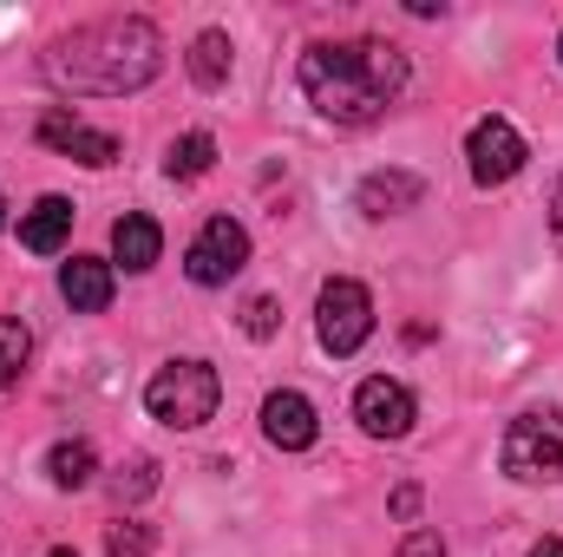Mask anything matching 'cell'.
I'll list each match as a JSON object with an SVG mask.
<instances>
[{
	"label": "cell",
	"mask_w": 563,
	"mask_h": 557,
	"mask_svg": "<svg viewBox=\"0 0 563 557\" xmlns=\"http://www.w3.org/2000/svg\"><path fill=\"white\" fill-rule=\"evenodd\" d=\"M40 144L59 151V157H79V164H92V171L119 164V139H112V132H92V125H86L79 112H66V106H53V112L40 119Z\"/></svg>",
	"instance_id": "9"
},
{
	"label": "cell",
	"mask_w": 563,
	"mask_h": 557,
	"mask_svg": "<svg viewBox=\"0 0 563 557\" xmlns=\"http://www.w3.org/2000/svg\"><path fill=\"white\" fill-rule=\"evenodd\" d=\"M59 295H66L79 315L112 308V263H99V256H73V263L59 270Z\"/></svg>",
	"instance_id": "12"
},
{
	"label": "cell",
	"mask_w": 563,
	"mask_h": 557,
	"mask_svg": "<svg viewBox=\"0 0 563 557\" xmlns=\"http://www.w3.org/2000/svg\"><path fill=\"white\" fill-rule=\"evenodd\" d=\"M263 433H269V446H282V452H308V446L321 439V414H314L308 394L276 387V394L263 401Z\"/></svg>",
	"instance_id": "10"
},
{
	"label": "cell",
	"mask_w": 563,
	"mask_h": 557,
	"mask_svg": "<svg viewBox=\"0 0 563 557\" xmlns=\"http://www.w3.org/2000/svg\"><path fill=\"white\" fill-rule=\"evenodd\" d=\"M407 53L387 40H314L301 53V92L334 125H374L407 92Z\"/></svg>",
	"instance_id": "1"
},
{
	"label": "cell",
	"mask_w": 563,
	"mask_h": 557,
	"mask_svg": "<svg viewBox=\"0 0 563 557\" xmlns=\"http://www.w3.org/2000/svg\"><path fill=\"white\" fill-rule=\"evenodd\" d=\"M151 525H139V518H119V525H106V557H151Z\"/></svg>",
	"instance_id": "20"
},
{
	"label": "cell",
	"mask_w": 563,
	"mask_h": 557,
	"mask_svg": "<svg viewBox=\"0 0 563 557\" xmlns=\"http://www.w3.org/2000/svg\"><path fill=\"white\" fill-rule=\"evenodd\" d=\"M157 250H164V230H157L144 210H125V217L112 223V256H119L132 276H144V270L157 263Z\"/></svg>",
	"instance_id": "14"
},
{
	"label": "cell",
	"mask_w": 563,
	"mask_h": 557,
	"mask_svg": "<svg viewBox=\"0 0 563 557\" xmlns=\"http://www.w3.org/2000/svg\"><path fill=\"white\" fill-rule=\"evenodd\" d=\"M394 518H420V485H400L394 492Z\"/></svg>",
	"instance_id": "23"
},
{
	"label": "cell",
	"mask_w": 563,
	"mask_h": 557,
	"mask_svg": "<svg viewBox=\"0 0 563 557\" xmlns=\"http://www.w3.org/2000/svg\"><path fill=\"white\" fill-rule=\"evenodd\" d=\"M157 73H164V33L139 13L92 20L46 53V79L79 99H125V92H144Z\"/></svg>",
	"instance_id": "2"
},
{
	"label": "cell",
	"mask_w": 563,
	"mask_h": 557,
	"mask_svg": "<svg viewBox=\"0 0 563 557\" xmlns=\"http://www.w3.org/2000/svg\"><path fill=\"white\" fill-rule=\"evenodd\" d=\"M420 197H426V177H413V171H374V177H361V190H354L361 217H400V210H413Z\"/></svg>",
	"instance_id": "11"
},
{
	"label": "cell",
	"mask_w": 563,
	"mask_h": 557,
	"mask_svg": "<svg viewBox=\"0 0 563 557\" xmlns=\"http://www.w3.org/2000/svg\"><path fill=\"white\" fill-rule=\"evenodd\" d=\"M243 328H250L256 341H269V335L282 328V308H276V295H256V302L243 308Z\"/></svg>",
	"instance_id": "21"
},
{
	"label": "cell",
	"mask_w": 563,
	"mask_h": 557,
	"mask_svg": "<svg viewBox=\"0 0 563 557\" xmlns=\"http://www.w3.org/2000/svg\"><path fill=\"white\" fill-rule=\"evenodd\" d=\"M0 223H7V197H0Z\"/></svg>",
	"instance_id": "27"
},
{
	"label": "cell",
	"mask_w": 563,
	"mask_h": 557,
	"mask_svg": "<svg viewBox=\"0 0 563 557\" xmlns=\"http://www.w3.org/2000/svg\"><path fill=\"white\" fill-rule=\"evenodd\" d=\"M394 557H445V538H439V532H413Z\"/></svg>",
	"instance_id": "22"
},
{
	"label": "cell",
	"mask_w": 563,
	"mask_h": 557,
	"mask_svg": "<svg viewBox=\"0 0 563 557\" xmlns=\"http://www.w3.org/2000/svg\"><path fill=\"white\" fill-rule=\"evenodd\" d=\"M210 164H217V139H210V132H184V139H170V151H164V171H170L177 184L203 177Z\"/></svg>",
	"instance_id": "16"
},
{
	"label": "cell",
	"mask_w": 563,
	"mask_h": 557,
	"mask_svg": "<svg viewBox=\"0 0 563 557\" xmlns=\"http://www.w3.org/2000/svg\"><path fill=\"white\" fill-rule=\"evenodd\" d=\"M558 59H563V40H558Z\"/></svg>",
	"instance_id": "28"
},
{
	"label": "cell",
	"mask_w": 563,
	"mask_h": 557,
	"mask_svg": "<svg viewBox=\"0 0 563 557\" xmlns=\"http://www.w3.org/2000/svg\"><path fill=\"white\" fill-rule=\"evenodd\" d=\"M217 401H223V381H217L210 361H164V368L151 374V387H144L151 419H164V426H177V433H197L203 419L217 414Z\"/></svg>",
	"instance_id": "3"
},
{
	"label": "cell",
	"mask_w": 563,
	"mask_h": 557,
	"mask_svg": "<svg viewBox=\"0 0 563 557\" xmlns=\"http://www.w3.org/2000/svg\"><path fill=\"white\" fill-rule=\"evenodd\" d=\"M525 157H531V144L518 139V125L511 119H478L472 125V139H465V164H472V184L478 190H498V184H511L518 171H525Z\"/></svg>",
	"instance_id": "6"
},
{
	"label": "cell",
	"mask_w": 563,
	"mask_h": 557,
	"mask_svg": "<svg viewBox=\"0 0 563 557\" xmlns=\"http://www.w3.org/2000/svg\"><path fill=\"white\" fill-rule=\"evenodd\" d=\"M92 472H99V452H92L86 439H59V446L46 452V479H53L59 492H79V485H92Z\"/></svg>",
	"instance_id": "15"
},
{
	"label": "cell",
	"mask_w": 563,
	"mask_h": 557,
	"mask_svg": "<svg viewBox=\"0 0 563 557\" xmlns=\"http://www.w3.org/2000/svg\"><path fill=\"white\" fill-rule=\"evenodd\" d=\"M551 237H558V250H563V184H558V197H551Z\"/></svg>",
	"instance_id": "24"
},
{
	"label": "cell",
	"mask_w": 563,
	"mask_h": 557,
	"mask_svg": "<svg viewBox=\"0 0 563 557\" xmlns=\"http://www.w3.org/2000/svg\"><path fill=\"white\" fill-rule=\"evenodd\" d=\"M46 557H79V551H73V545H59V551H46Z\"/></svg>",
	"instance_id": "26"
},
{
	"label": "cell",
	"mask_w": 563,
	"mask_h": 557,
	"mask_svg": "<svg viewBox=\"0 0 563 557\" xmlns=\"http://www.w3.org/2000/svg\"><path fill=\"white\" fill-rule=\"evenodd\" d=\"M66 237H73V204L66 197H40L33 210H20V243L33 256H53Z\"/></svg>",
	"instance_id": "13"
},
{
	"label": "cell",
	"mask_w": 563,
	"mask_h": 557,
	"mask_svg": "<svg viewBox=\"0 0 563 557\" xmlns=\"http://www.w3.org/2000/svg\"><path fill=\"white\" fill-rule=\"evenodd\" d=\"M531 557H563V538H538V545H531Z\"/></svg>",
	"instance_id": "25"
},
{
	"label": "cell",
	"mask_w": 563,
	"mask_h": 557,
	"mask_svg": "<svg viewBox=\"0 0 563 557\" xmlns=\"http://www.w3.org/2000/svg\"><path fill=\"white\" fill-rule=\"evenodd\" d=\"M26 354H33V335H26V321L0 315V387H13V381H20Z\"/></svg>",
	"instance_id": "18"
},
{
	"label": "cell",
	"mask_w": 563,
	"mask_h": 557,
	"mask_svg": "<svg viewBox=\"0 0 563 557\" xmlns=\"http://www.w3.org/2000/svg\"><path fill=\"white\" fill-rule=\"evenodd\" d=\"M243 263H250V230H243V223H230V217H210V223L190 237V250H184V276L197 282V288L230 282Z\"/></svg>",
	"instance_id": "7"
},
{
	"label": "cell",
	"mask_w": 563,
	"mask_h": 557,
	"mask_svg": "<svg viewBox=\"0 0 563 557\" xmlns=\"http://www.w3.org/2000/svg\"><path fill=\"white\" fill-rule=\"evenodd\" d=\"M190 79H197L203 92H217V86L230 79V40H223V33H197V40H190Z\"/></svg>",
	"instance_id": "17"
},
{
	"label": "cell",
	"mask_w": 563,
	"mask_h": 557,
	"mask_svg": "<svg viewBox=\"0 0 563 557\" xmlns=\"http://www.w3.org/2000/svg\"><path fill=\"white\" fill-rule=\"evenodd\" d=\"M505 472L518 485H551L563 479V414L558 407H531L505 426Z\"/></svg>",
	"instance_id": "4"
},
{
	"label": "cell",
	"mask_w": 563,
	"mask_h": 557,
	"mask_svg": "<svg viewBox=\"0 0 563 557\" xmlns=\"http://www.w3.org/2000/svg\"><path fill=\"white\" fill-rule=\"evenodd\" d=\"M151 492H157V459H151V452L125 459L119 479H112V499H119V505H139V499H151Z\"/></svg>",
	"instance_id": "19"
},
{
	"label": "cell",
	"mask_w": 563,
	"mask_h": 557,
	"mask_svg": "<svg viewBox=\"0 0 563 557\" xmlns=\"http://www.w3.org/2000/svg\"><path fill=\"white\" fill-rule=\"evenodd\" d=\"M354 419H361L374 439H407L413 419H420V401H413L400 381L374 374V381H361V394H354Z\"/></svg>",
	"instance_id": "8"
},
{
	"label": "cell",
	"mask_w": 563,
	"mask_h": 557,
	"mask_svg": "<svg viewBox=\"0 0 563 557\" xmlns=\"http://www.w3.org/2000/svg\"><path fill=\"white\" fill-rule=\"evenodd\" d=\"M314 335H321L328 354H361L367 335H374V295L354 276L321 282V295H314Z\"/></svg>",
	"instance_id": "5"
}]
</instances>
